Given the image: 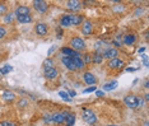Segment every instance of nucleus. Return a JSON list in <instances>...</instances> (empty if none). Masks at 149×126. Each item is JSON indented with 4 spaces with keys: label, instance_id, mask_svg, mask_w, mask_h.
<instances>
[{
    "label": "nucleus",
    "instance_id": "32",
    "mask_svg": "<svg viewBox=\"0 0 149 126\" xmlns=\"http://www.w3.org/2000/svg\"><path fill=\"white\" fill-rule=\"evenodd\" d=\"M0 126H15V125L10 121H3L1 124H0Z\"/></svg>",
    "mask_w": 149,
    "mask_h": 126
},
{
    "label": "nucleus",
    "instance_id": "24",
    "mask_svg": "<svg viewBox=\"0 0 149 126\" xmlns=\"http://www.w3.org/2000/svg\"><path fill=\"white\" fill-rule=\"evenodd\" d=\"M3 97H4L5 101H9V102H10V101H13V100L15 98V94L13 93V92H8V90H6V92H4Z\"/></svg>",
    "mask_w": 149,
    "mask_h": 126
},
{
    "label": "nucleus",
    "instance_id": "20",
    "mask_svg": "<svg viewBox=\"0 0 149 126\" xmlns=\"http://www.w3.org/2000/svg\"><path fill=\"white\" fill-rule=\"evenodd\" d=\"M17 20H18L19 23H29V22H32V17L31 15H19V17H17Z\"/></svg>",
    "mask_w": 149,
    "mask_h": 126
},
{
    "label": "nucleus",
    "instance_id": "21",
    "mask_svg": "<svg viewBox=\"0 0 149 126\" xmlns=\"http://www.w3.org/2000/svg\"><path fill=\"white\" fill-rule=\"evenodd\" d=\"M74 63H75V66H77V69H83L84 66H86V64H84V61L82 57H74Z\"/></svg>",
    "mask_w": 149,
    "mask_h": 126
},
{
    "label": "nucleus",
    "instance_id": "31",
    "mask_svg": "<svg viewBox=\"0 0 149 126\" xmlns=\"http://www.w3.org/2000/svg\"><path fill=\"white\" fill-rule=\"evenodd\" d=\"M5 35H6V31H5V28H3V27H0V40H1V38H4Z\"/></svg>",
    "mask_w": 149,
    "mask_h": 126
},
{
    "label": "nucleus",
    "instance_id": "2",
    "mask_svg": "<svg viewBox=\"0 0 149 126\" xmlns=\"http://www.w3.org/2000/svg\"><path fill=\"white\" fill-rule=\"evenodd\" d=\"M83 118L86 122H88V124H94V122H97V120H98L93 111L86 110V108L83 110Z\"/></svg>",
    "mask_w": 149,
    "mask_h": 126
},
{
    "label": "nucleus",
    "instance_id": "18",
    "mask_svg": "<svg viewBox=\"0 0 149 126\" xmlns=\"http://www.w3.org/2000/svg\"><path fill=\"white\" fill-rule=\"evenodd\" d=\"M82 29H83V33L84 35H91L93 31V26L91 22H84L83 26H82Z\"/></svg>",
    "mask_w": 149,
    "mask_h": 126
},
{
    "label": "nucleus",
    "instance_id": "37",
    "mask_svg": "<svg viewBox=\"0 0 149 126\" xmlns=\"http://www.w3.org/2000/svg\"><path fill=\"white\" fill-rule=\"evenodd\" d=\"M54 51H55V46H52V47H51V49H50V51H49V56H50V55H51V54L54 52Z\"/></svg>",
    "mask_w": 149,
    "mask_h": 126
},
{
    "label": "nucleus",
    "instance_id": "4",
    "mask_svg": "<svg viewBox=\"0 0 149 126\" xmlns=\"http://www.w3.org/2000/svg\"><path fill=\"white\" fill-rule=\"evenodd\" d=\"M63 64L66 66V69L69 70H77V66H75V63H74V57H70V56H63Z\"/></svg>",
    "mask_w": 149,
    "mask_h": 126
},
{
    "label": "nucleus",
    "instance_id": "1",
    "mask_svg": "<svg viewBox=\"0 0 149 126\" xmlns=\"http://www.w3.org/2000/svg\"><path fill=\"white\" fill-rule=\"evenodd\" d=\"M70 46H72V49L74 51H77V52H79V51H83L86 49V42H84L83 38H80V37H74L70 41Z\"/></svg>",
    "mask_w": 149,
    "mask_h": 126
},
{
    "label": "nucleus",
    "instance_id": "3",
    "mask_svg": "<svg viewBox=\"0 0 149 126\" xmlns=\"http://www.w3.org/2000/svg\"><path fill=\"white\" fill-rule=\"evenodd\" d=\"M124 102L125 104L129 107V108H138V97L134 96V94H130V96H126L124 98Z\"/></svg>",
    "mask_w": 149,
    "mask_h": 126
},
{
    "label": "nucleus",
    "instance_id": "11",
    "mask_svg": "<svg viewBox=\"0 0 149 126\" xmlns=\"http://www.w3.org/2000/svg\"><path fill=\"white\" fill-rule=\"evenodd\" d=\"M36 33L38 36H46L47 35V26L45 23H38L36 26Z\"/></svg>",
    "mask_w": 149,
    "mask_h": 126
},
{
    "label": "nucleus",
    "instance_id": "19",
    "mask_svg": "<svg viewBox=\"0 0 149 126\" xmlns=\"http://www.w3.org/2000/svg\"><path fill=\"white\" fill-rule=\"evenodd\" d=\"M60 26L61 27H70L72 23H70V19H69V14H64L60 19Z\"/></svg>",
    "mask_w": 149,
    "mask_h": 126
},
{
    "label": "nucleus",
    "instance_id": "41",
    "mask_svg": "<svg viewBox=\"0 0 149 126\" xmlns=\"http://www.w3.org/2000/svg\"><path fill=\"white\" fill-rule=\"evenodd\" d=\"M144 126H148V122H145V125Z\"/></svg>",
    "mask_w": 149,
    "mask_h": 126
},
{
    "label": "nucleus",
    "instance_id": "39",
    "mask_svg": "<svg viewBox=\"0 0 149 126\" xmlns=\"http://www.w3.org/2000/svg\"><path fill=\"white\" fill-rule=\"evenodd\" d=\"M144 50H145L144 47H143V49H139V54H140V52H144Z\"/></svg>",
    "mask_w": 149,
    "mask_h": 126
},
{
    "label": "nucleus",
    "instance_id": "13",
    "mask_svg": "<svg viewBox=\"0 0 149 126\" xmlns=\"http://www.w3.org/2000/svg\"><path fill=\"white\" fill-rule=\"evenodd\" d=\"M52 122L55 124H63L65 121V116H64V112H56V113L52 115Z\"/></svg>",
    "mask_w": 149,
    "mask_h": 126
},
{
    "label": "nucleus",
    "instance_id": "7",
    "mask_svg": "<svg viewBox=\"0 0 149 126\" xmlns=\"http://www.w3.org/2000/svg\"><path fill=\"white\" fill-rule=\"evenodd\" d=\"M103 57H106V59L111 60V59H115V57L117 56V50L116 49H112V47H108L106 49V51L103 52Z\"/></svg>",
    "mask_w": 149,
    "mask_h": 126
},
{
    "label": "nucleus",
    "instance_id": "9",
    "mask_svg": "<svg viewBox=\"0 0 149 126\" xmlns=\"http://www.w3.org/2000/svg\"><path fill=\"white\" fill-rule=\"evenodd\" d=\"M61 52H63L65 56H70V57H82L79 52L74 51L73 49H69V47H63V49H61Z\"/></svg>",
    "mask_w": 149,
    "mask_h": 126
},
{
    "label": "nucleus",
    "instance_id": "15",
    "mask_svg": "<svg viewBox=\"0 0 149 126\" xmlns=\"http://www.w3.org/2000/svg\"><path fill=\"white\" fill-rule=\"evenodd\" d=\"M29 14V8L28 6H18V8L15 9V17H19V15H28Z\"/></svg>",
    "mask_w": 149,
    "mask_h": 126
},
{
    "label": "nucleus",
    "instance_id": "35",
    "mask_svg": "<svg viewBox=\"0 0 149 126\" xmlns=\"http://www.w3.org/2000/svg\"><path fill=\"white\" fill-rule=\"evenodd\" d=\"M27 103H28V102H27L26 100H23V101L19 102V106H21V107H24V106H27Z\"/></svg>",
    "mask_w": 149,
    "mask_h": 126
},
{
    "label": "nucleus",
    "instance_id": "42",
    "mask_svg": "<svg viewBox=\"0 0 149 126\" xmlns=\"http://www.w3.org/2000/svg\"><path fill=\"white\" fill-rule=\"evenodd\" d=\"M108 126H116V125H108Z\"/></svg>",
    "mask_w": 149,
    "mask_h": 126
},
{
    "label": "nucleus",
    "instance_id": "8",
    "mask_svg": "<svg viewBox=\"0 0 149 126\" xmlns=\"http://www.w3.org/2000/svg\"><path fill=\"white\" fill-rule=\"evenodd\" d=\"M83 79H84V81H86L88 86H93V84H96V81H97L96 77H94L92 73H89V71H87V73L84 74Z\"/></svg>",
    "mask_w": 149,
    "mask_h": 126
},
{
    "label": "nucleus",
    "instance_id": "10",
    "mask_svg": "<svg viewBox=\"0 0 149 126\" xmlns=\"http://www.w3.org/2000/svg\"><path fill=\"white\" fill-rule=\"evenodd\" d=\"M66 6L70 10H74V12H77V10H79L80 8H82V3L78 1V0H70V1H68Z\"/></svg>",
    "mask_w": 149,
    "mask_h": 126
},
{
    "label": "nucleus",
    "instance_id": "14",
    "mask_svg": "<svg viewBox=\"0 0 149 126\" xmlns=\"http://www.w3.org/2000/svg\"><path fill=\"white\" fill-rule=\"evenodd\" d=\"M57 70L55 69V68H50V69H45V77L47 78V79H55V78L57 77Z\"/></svg>",
    "mask_w": 149,
    "mask_h": 126
},
{
    "label": "nucleus",
    "instance_id": "36",
    "mask_svg": "<svg viewBox=\"0 0 149 126\" xmlns=\"http://www.w3.org/2000/svg\"><path fill=\"white\" fill-rule=\"evenodd\" d=\"M96 94H97L98 97H102V96H103V92H102V90H97V92H96Z\"/></svg>",
    "mask_w": 149,
    "mask_h": 126
},
{
    "label": "nucleus",
    "instance_id": "28",
    "mask_svg": "<svg viewBox=\"0 0 149 126\" xmlns=\"http://www.w3.org/2000/svg\"><path fill=\"white\" fill-rule=\"evenodd\" d=\"M4 22L5 23H12L13 22V14H8L4 17Z\"/></svg>",
    "mask_w": 149,
    "mask_h": 126
},
{
    "label": "nucleus",
    "instance_id": "5",
    "mask_svg": "<svg viewBox=\"0 0 149 126\" xmlns=\"http://www.w3.org/2000/svg\"><path fill=\"white\" fill-rule=\"evenodd\" d=\"M33 5H35V9L38 13H45L47 10V8H49L47 3L42 1V0H35V1H33Z\"/></svg>",
    "mask_w": 149,
    "mask_h": 126
},
{
    "label": "nucleus",
    "instance_id": "30",
    "mask_svg": "<svg viewBox=\"0 0 149 126\" xmlns=\"http://www.w3.org/2000/svg\"><path fill=\"white\" fill-rule=\"evenodd\" d=\"M0 71H1V73H3V74H6V73H9V71H12V66L6 65L5 68H3V69H1V70H0Z\"/></svg>",
    "mask_w": 149,
    "mask_h": 126
},
{
    "label": "nucleus",
    "instance_id": "22",
    "mask_svg": "<svg viewBox=\"0 0 149 126\" xmlns=\"http://www.w3.org/2000/svg\"><path fill=\"white\" fill-rule=\"evenodd\" d=\"M102 60H103V56H102V54H101V52H96L92 56V61L94 64H101V63H102Z\"/></svg>",
    "mask_w": 149,
    "mask_h": 126
},
{
    "label": "nucleus",
    "instance_id": "43",
    "mask_svg": "<svg viewBox=\"0 0 149 126\" xmlns=\"http://www.w3.org/2000/svg\"><path fill=\"white\" fill-rule=\"evenodd\" d=\"M0 75H1V71H0Z\"/></svg>",
    "mask_w": 149,
    "mask_h": 126
},
{
    "label": "nucleus",
    "instance_id": "6",
    "mask_svg": "<svg viewBox=\"0 0 149 126\" xmlns=\"http://www.w3.org/2000/svg\"><path fill=\"white\" fill-rule=\"evenodd\" d=\"M108 66H110L111 69H120L121 66H124V61L115 57V59H111L108 61Z\"/></svg>",
    "mask_w": 149,
    "mask_h": 126
},
{
    "label": "nucleus",
    "instance_id": "34",
    "mask_svg": "<svg viewBox=\"0 0 149 126\" xmlns=\"http://www.w3.org/2000/svg\"><path fill=\"white\" fill-rule=\"evenodd\" d=\"M94 90H96V87H91V88H87V89L84 90V93H92Z\"/></svg>",
    "mask_w": 149,
    "mask_h": 126
},
{
    "label": "nucleus",
    "instance_id": "16",
    "mask_svg": "<svg viewBox=\"0 0 149 126\" xmlns=\"http://www.w3.org/2000/svg\"><path fill=\"white\" fill-rule=\"evenodd\" d=\"M135 41H136V36L131 33V35H126V36H124L123 42L125 43V45L130 46V45H133V43H135Z\"/></svg>",
    "mask_w": 149,
    "mask_h": 126
},
{
    "label": "nucleus",
    "instance_id": "38",
    "mask_svg": "<svg viewBox=\"0 0 149 126\" xmlns=\"http://www.w3.org/2000/svg\"><path fill=\"white\" fill-rule=\"evenodd\" d=\"M68 94H70V96H72V97H75V94H77V93H75V92H74V90H70Z\"/></svg>",
    "mask_w": 149,
    "mask_h": 126
},
{
    "label": "nucleus",
    "instance_id": "25",
    "mask_svg": "<svg viewBox=\"0 0 149 126\" xmlns=\"http://www.w3.org/2000/svg\"><path fill=\"white\" fill-rule=\"evenodd\" d=\"M43 66H45V69H50V68H54V61L51 59H46L43 61Z\"/></svg>",
    "mask_w": 149,
    "mask_h": 126
},
{
    "label": "nucleus",
    "instance_id": "33",
    "mask_svg": "<svg viewBox=\"0 0 149 126\" xmlns=\"http://www.w3.org/2000/svg\"><path fill=\"white\" fill-rule=\"evenodd\" d=\"M45 122H49V124H51V122H52L51 115H46V116H45Z\"/></svg>",
    "mask_w": 149,
    "mask_h": 126
},
{
    "label": "nucleus",
    "instance_id": "12",
    "mask_svg": "<svg viewBox=\"0 0 149 126\" xmlns=\"http://www.w3.org/2000/svg\"><path fill=\"white\" fill-rule=\"evenodd\" d=\"M69 19L72 26H78L83 22V17L82 15H78V14H69Z\"/></svg>",
    "mask_w": 149,
    "mask_h": 126
},
{
    "label": "nucleus",
    "instance_id": "26",
    "mask_svg": "<svg viewBox=\"0 0 149 126\" xmlns=\"http://www.w3.org/2000/svg\"><path fill=\"white\" fill-rule=\"evenodd\" d=\"M59 96L61 97L64 101H70V98H69V94H68L66 92H63V90H61V92H59Z\"/></svg>",
    "mask_w": 149,
    "mask_h": 126
},
{
    "label": "nucleus",
    "instance_id": "23",
    "mask_svg": "<svg viewBox=\"0 0 149 126\" xmlns=\"http://www.w3.org/2000/svg\"><path fill=\"white\" fill-rule=\"evenodd\" d=\"M116 87H117V81L113 80V81H111V83L104 84V86H103V89H104V90H113Z\"/></svg>",
    "mask_w": 149,
    "mask_h": 126
},
{
    "label": "nucleus",
    "instance_id": "17",
    "mask_svg": "<svg viewBox=\"0 0 149 126\" xmlns=\"http://www.w3.org/2000/svg\"><path fill=\"white\" fill-rule=\"evenodd\" d=\"M64 116H65V121L68 126H73L75 124V116H74L73 113H66V112H64Z\"/></svg>",
    "mask_w": 149,
    "mask_h": 126
},
{
    "label": "nucleus",
    "instance_id": "29",
    "mask_svg": "<svg viewBox=\"0 0 149 126\" xmlns=\"http://www.w3.org/2000/svg\"><path fill=\"white\" fill-rule=\"evenodd\" d=\"M5 12H6V5L3 4V3H0V15L4 14Z\"/></svg>",
    "mask_w": 149,
    "mask_h": 126
},
{
    "label": "nucleus",
    "instance_id": "40",
    "mask_svg": "<svg viewBox=\"0 0 149 126\" xmlns=\"http://www.w3.org/2000/svg\"><path fill=\"white\" fill-rule=\"evenodd\" d=\"M135 69H131V68H127V69H126V71H134Z\"/></svg>",
    "mask_w": 149,
    "mask_h": 126
},
{
    "label": "nucleus",
    "instance_id": "27",
    "mask_svg": "<svg viewBox=\"0 0 149 126\" xmlns=\"http://www.w3.org/2000/svg\"><path fill=\"white\" fill-rule=\"evenodd\" d=\"M83 61H84V64H89V63H92V55H89V54L84 55Z\"/></svg>",
    "mask_w": 149,
    "mask_h": 126
}]
</instances>
